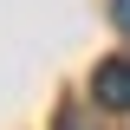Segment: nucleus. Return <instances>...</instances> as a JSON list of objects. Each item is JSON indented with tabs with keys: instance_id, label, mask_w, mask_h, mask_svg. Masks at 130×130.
I'll return each mask as SVG.
<instances>
[{
	"instance_id": "obj_3",
	"label": "nucleus",
	"mask_w": 130,
	"mask_h": 130,
	"mask_svg": "<svg viewBox=\"0 0 130 130\" xmlns=\"http://www.w3.org/2000/svg\"><path fill=\"white\" fill-rule=\"evenodd\" d=\"M65 130H85V124H72V117H65Z\"/></svg>"
},
{
	"instance_id": "obj_2",
	"label": "nucleus",
	"mask_w": 130,
	"mask_h": 130,
	"mask_svg": "<svg viewBox=\"0 0 130 130\" xmlns=\"http://www.w3.org/2000/svg\"><path fill=\"white\" fill-rule=\"evenodd\" d=\"M111 20H117V26L130 32V0H111Z\"/></svg>"
},
{
	"instance_id": "obj_1",
	"label": "nucleus",
	"mask_w": 130,
	"mask_h": 130,
	"mask_svg": "<svg viewBox=\"0 0 130 130\" xmlns=\"http://www.w3.org/2000/svg\"><path fill=\"white\" fill-rule=\"evenodd\" d=\"M91 98L104 111H130V59H104L91 72Z\"/></svg>"
}]
</instances>
